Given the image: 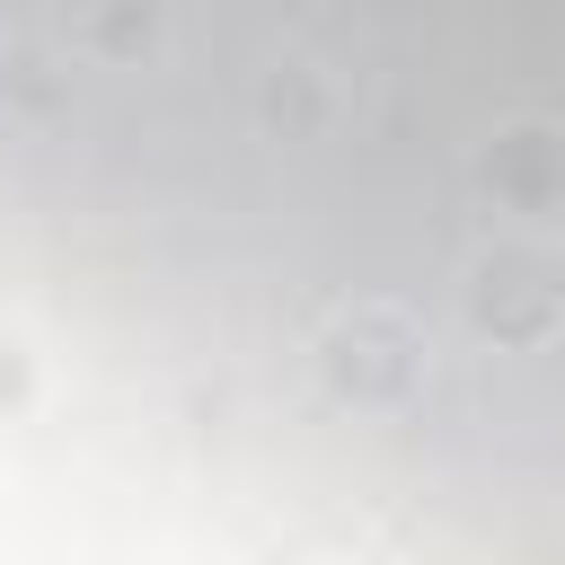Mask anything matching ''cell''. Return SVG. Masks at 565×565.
<instances>
[]
</instances>
